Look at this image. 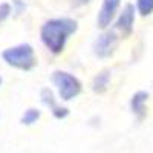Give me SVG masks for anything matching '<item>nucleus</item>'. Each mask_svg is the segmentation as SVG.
Masks as SVG:
<instances>
[{
	"label": "nucleus",
	"instance_id": "1",
	"mask_svg": "<svg viewBox=\"0 0 153 153\" xmlns=\"http://www.w3.org/2000/svg\"><path fill=\"white\" fill-rule=\"evenodd\" d=\"M76 29H78V23L71 17L49 19L42 25L40 40L51 54L58 55L65 51L69 37L74 35Z\"/></svg>",
	"mask_w": 153,
	"mask_h": 153
},
{
	"label": "nucleus",
	"instance_id": "2",
	"mask_svg": "<svg viewBox=\"0 0 153 153\" xmlns=\"http://www.w3.org/2000/svg\"><path fill=\"white\" fill-rule=\"evenodd\" d=\"M2 60L9 68H14V69L23 71V72L32 71L37 65L35 51H34L32 45H29V43H20L16 46L6 48L2 52Z\"/></svg>",
	"mask_w": 153,
	"mask_h": 153
},
{
	"label": "nucleus",
	"instance_id": "3",
	"mask_svg": "<svg viewBox=\"0 0 153 153\" xmlns=\"http://www.w3.org/2000/svg\"><path fill=\"white\" fill-rule=\"evenodd\" d=\"M51 81L57 89L58 98L65 103H69L74 98H76L83 91L81 81L74 74L66 71H54L51 75Z\"/></svg>",
	"mask_w": 153,
	"mask_h": 153
},
{
	"label": "nucleus",
	"instance_id": "4",
	"mask_svg": "<svg viewBox=\"0 0 153 153\" xmlns=\"http://www.w3.org/2000/svg\"><path fill=\"white\" fill-rule=\"evenodd\" d=\"M118 42L120 37L117 29H103V32L94 42V54L98 58H109L110 55H113Z\"/></svg>",
	"mask_w": 153,
	"mask_h": 153
},
{
	"label": "nucleus",
	"instance_id": "5",
	"mask_svg": "<svg viewBox=\"0 0 153 153\" xmlns=\"http://www.w3.org/2000/svg\"><path fill=\"white\" fill-rule=\"evenodd\" d=\"M136 6L133 3H126L123 11L118 12L117 20H115V29L123 37H129L135 28V19H136Z\"/></svg>",
	"mask_w": 153,
	"mask_h": 153
},
{
	"label": "nucleus",
	"instance_id": "6",
	"mask_svg": "<svg viewBox=\"0 0 153 153\" xmlns=\"http://www.w3.org/2000/svg\"><path fill=\"white\" fill-rule=\"evenodd\" d=\"M120 5L121 0H103L97 16V26L100 29H107L110 26V23L118 16Z\"/></svg>",
	"mask_w": 153,
	"mask_h": 153
},
{
	"label": "nucleus",
	"instance_id": "7",
	"mask_svg": "<svg viewBox=\"0 0 153 153\" xmlns=\"http://www.w3.org/2000/svg\"><path fill=\"white\" fill-rule=\"evenodd\" d=\"M40 98H42V103L49 107L51 113H52V117L57 118V120H65L68 118V115H69V109L65 107V106H61L58 104V101L54 95V92L51 91L49 87H43L42 91H40Z\"/></svg>",
	"mask_w": 153,
	"mask_h": 153
},
{
	"label": "nucleus",
	"instance_id": "8",
	"mask_svg": "<svg viewBox=\"0 0 153 153\" xmlns=\"http://www.w3.org/2000/svg\"><path fill=\"white\" fill-rule=\"evenodd\" d=\"M147 101H149V92L138 91L130 98V110L136 118L143 120L147 112Z\"/></svg>",
	"mask_w": 153,
	"mask_h": 153
},
{
	"label": "nucleus",
	"instance_id": "9",
	"mask_svg": "<svg viewBox=\"0 0 153 153\" xmlns=\"http://www.w3.org/2000/svg\"><path fill=\"white\" fill-rule=\"evenodd\" d=\"M109 84H110V71L104 69V71L98 72L94 76V80H92V91L95 94H104L109 89Z\"/></svg>",
	"mask_w": 153,
	"mask_h": 153
},
{
	"label": "nucleus",
	"instance_id": "10",
	"mask_svg": "<svg viewBox=\"0 0 153 153\" xmlns=\"http://www.w3.org/2000/svg\"><path fill=\"white\" fill-rule=\"evenodd\" d=\"M42 118V110L37 109V107H29L23 112L22 118H20V123L23 126H34L38 120Z\"/></svg>",
	"mask_w": 153,
	"mask_h": 153
},
{
	"label": "nucleus",
	"instance_id": "11",
	"mask_svg": "<svg viewBox=\"0 0 153 153\" xmlns=\"http://www.w3.org/2000/svg\"><path fill=\"white\" fill-rule=\"evenodd\" d=\"M136 11L141 17H147L153 12V0H136Z\"/></svg>",
	"mask_w": 153,
	"mask_h": 153
},
{
	"label": "nucleus",
	"instance_id": "12",
	"mask_svg": "<svg viewBox=\"0 0 153 153\" xmlns=\"http://www.w3.org/2000/svg\"><path fill=\"white\" fill-rule=\"evenodd\" d=\"M12 12H14V11H12L11 3H8V2H2V3H0V23H3L5 20H8Z\"/></svg>",
	"mask_w": 153,
	"mask_h": 153
},
{
	"label": "nucleus",
	"instance_id": "13",
	"mask_svg": "<svg viewBox=\"0 0 153 153\" xmlns=\"http://www.w3.org/2000/svg\"><path fill=\"white\" fill-rule=\"evenodd\" d=\"M25 9H26V3H25V0H12V11L16 12V16L23 14Z\"/></svg>",
	"mask_w": 153,
	"mask_h": 153
},
{
	"label": "nucleus",
	"instance_id": "14",
	"mask_svg": "<svg viewBox=\"0 0 153 153\" xmlns=\"http://www.w3.org/2000/svg\"><path fill=\"white\" fill-rule=\"evenodd\" d=\"M89 2H91V0H76V5H86Z\"/></svg>",
	"mask_w": 153,
	"mask_h": 153
},
{
	"label": "nucleus",
	"instance_id": "15",
	"mask_svg": "<svg viewBox=\"0 0 153 153\" xmlns=\"http://www.w3.org/2000/svg\"><path fill=\"white\" fill-rule=\"evenodd\" d=\"M2 81H3V80H2V76H0V87H2Z\"/></svg>",
	"mask_w": 153,
	"mask_h": 153
}]
</instances>
